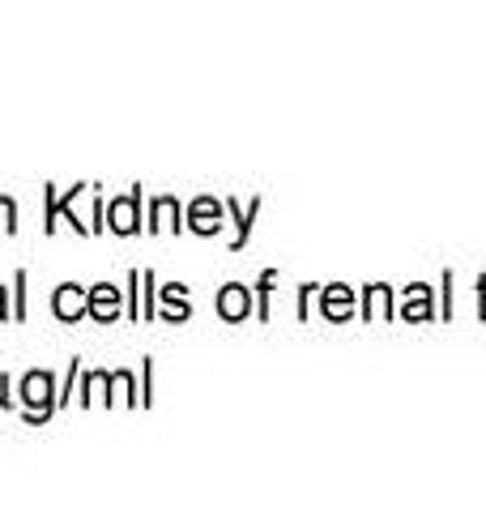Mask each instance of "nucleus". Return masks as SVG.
<instances>
[{
    "label": "nucleus",
    "instance_id": "f8f14e48",
    "mask_svg": "<svg viewBox=\"0 0 486 512\" xmlns=\"http://www.w3.org/2000/svg\"><path fill=\"white\" fill-rule=\"evenodd\" d=\"M9 316V308H5V286H0V320Z\"/></svg>",
    "mask_w": 486,
    "mask_h": 512
},
{
    "label": "nucleus",
    "instance_id": "39448f33",
    "mask_svg": "<svg viewBox=\"0 0 486 512\" xmlns=\"http://www.w3.org/2000/svg\"><path fill=\"white\" fill-rule=\"evenodd\" d=\"M188 227L201 231V235H214V231L222 227V205H214L209 197H201L197 205H192V214H188Z\"/></svg>",
    "mask_w": 486,
    "mask_h": 512
},
{
    "label": "nucleus",
    "instance_id": "0eeeda50",
    "mask_svg": "<svg viewBox=\"0 0 486 512\" xmlns=\"http://www.w3.org/2000/svg\"><path fill=\"white\" fill-rule=\"evenodd\" d=\"M162 303H167V320H184L188 316L184 286H167V291H162Z\"/></svg>",
    "mask_w": 486,
    "mask_h": 512
},
{
    "label": "nucleus",
    "instance_id": "f03ea898",
    "mask_svg": "<svg viewBox=\"0 0 486 512\" xmlns=\"http://www.w3.org/2000/svg\"><path fill=\"white\" fill-rule=\"evenodd\" d=\"M137 205H141V188H133V192H128V197H120V201H111V205H107V227L116 231V235H137V231H141Z\"/></svg>",
    "mask_w": 486,
    "mask_h": 512
},
{
    "label": "nucleus",
    "instance_id": "9b49d317",
    "mask_svg": "<svg viewBox=\"0 0 486 512\" xmlns=\"http://www.w3.org/2000/svg\"><path fill=\"white\" fill-rule=\"evenodd\" d=\"M0 406H13V397H9V376H0Z\"/></svg>",
    "mask_w": 486,
    "mask_h": 512
},
{
    "label": "nucleus",
    "instance_id": "9d476101",
    "mask_svg": "<svg viewBox=\"0 0 486 512\" xmlns=\"http://www.w3.org/2000/svg\"><path fill=\"white\" fill-rule=\"evenodd\" d=\"M13 316L26 320V269H18V308H13Z\"/></svg>",
    "mask_w": 486,
    "mask_h": 512
},
{
    "label": "nucleus",
    "instance_id": "20e7f679",
    "mask_svg": "<svg viewBox=\"0 0 486 512\" xmlns=\"http://www.w3.org/2000/svg\"><path fill=\"white\" fill-rule=\"evenodd\" d=\"M86 316L94 320H116L120 316V291L111 282H99V286H90V299H86Z\"/></svg>",
    "mask_w": 486,
    "mask_h": 512
},
{
    "label": "nucleus",
    "instance_id": "6e6552de",
    "mask_svg": "<svg viewBox=\"0 0 486 512\" xmlns=\"http://www.w3.org/2000/svg\"><path fill=\"white\" fill-rule=\"evenodd\" d=\"M0 231H18V205H13V197H0Z\"/></svg>",
    "mask_w": 486,
    "mask_h": 512
},
{
    "label": "nucleus",
    "instance_id": "7ed1b4c3",
    "mask_svg": "<svg viewBox=\"0 0 486 512\" xmlns=\"http://www.w3.org/2000/svg\"><path fill=\"white\" fill-rule=\"evenodd\" d=\"M86 299H90V291H81L77 282H64L60 291H56V299H52V312H56V320H81L86 316Z\"/></svg>",
    "mask_w": 486,
    "mask_h": 512
},
{
    "label": "nucleus",
    "instance_id": "423d86ee",
    "mask_svg": "<svg viewBox=\"0 0 486 512\" xmlns=\"http://www.w3.org/2000/svg\"><path fill=\"white\" fill-rule=\"evenodd\" d=\"M218 312L226 320H243L248 316V291H243V286H226V291L218 295Z\"/></svg>",
    "mask_w": 486,
    "mask_h": 512
},
{
    "label": "nucleus",
    "instance_id": "f257e3e1",
    "mask_svg": "<svg viewBox=\"0 0 486 512\" xmlns=\"http://www.w3.org/2000/svg\"><path fill=\"white\" fill-rule=\"evenodd\" d=\"M18 397H22V406H26V419H30V423H47V419L56 414V406H60V393H56L52 372H26Z\"/></svg>",
    "mask_w": 486,
    "mask_h": 512
},
{
    "label": "nucleus",
    "instance_id": "1a4fd4ad",
    "mask_svg": "<svg viewBox=\"0 0 486 512\" xmlns=\"http://www.w3.org/2000/svg\"><path fill=\"white\" fill-rule=\"evenodd\" d=\"M141 286H145V303H141V316H154L158 308H154V274H141Z\"/></svg>",
    "mask_w": 486,
    "mask_h": 512
}]
</instances>
